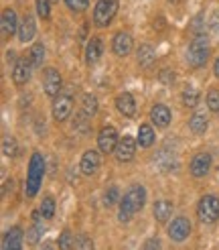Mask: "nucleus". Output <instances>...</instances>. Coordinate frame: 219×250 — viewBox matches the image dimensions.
<instances>
[{"label": "nucleus", "mask_w": 219, "mask_h": 250, "mask_svg": "<svg viewBox=\"0 0 219 250\" xmlns=\"http://www.w3.org/2000/svg\"><path fill=\"white\" fill-rule=\"evenodd\" d=\"M146 202V191L140 185H132L126 191V195L122 197L120 202V222H128L136 211H140L144 208Z\"/></svg>", "instance_id": "obj_1"}, {"label": "nucleus", "mask_w": 219, "mask_h": 250, "mask_svg": "<svg viewBox=\"0 0 219 250\" xmlns=\"http://www.w3.org/2000/svg\"><path fill=\"white\" fill-rule=\"evenodd\" d=\"M43 173H45V161L43 155L35 153L31 157V165H29V177H27V195L35 197L39 191V185L43 181Z\"/></svg>", "instance_id": "obj_2"}, {"label": "nucleus", "mask_w": 219, "mask_h": 250, "mask_svg": "<svg viewBox=\"0 0 219 250\" xmlns=\"http://www.w3.org/2000/svg\"><path fill=\"white\" fill-rule=\"evenodd\" d=\"M207 57H209V43L203 35L195 37L193 43L189 45V51H187V59L193 67H203Z\"/></svg>", "instance_id": "obj_3"}, {"label": "nucleus", "mask_w": 219, "mask_h": 250, "mask_svg": "<svg viewBox=\"0 0 219 250\" xmlns=\"http://www.w3.org/2000/svg\"><path fill=\"white\" fill-rule=\"evenodd\" d=\"M118 12V0H100L93 10V22L97 27H108Z\"/></svg>", "instance_id": "obj_4"}, {"label": "nucleus", "mask_w": 219, "mask_h": 250, "mask_svg": "<svg viewBox=\"0 0 219 250\" xmlns=\"http://www.w3.org/2000/svg\"><path fill=\"white\" fill-rule=\"evenodd\" d=\"M197 214L199 220L205 224H213L219 220V197L215 195H205L201 197L199 208H197Z\"/></svg>", "instance_id": "obj_5"}, {"label": "nucleus", "mask_w": 219, "mask_h": 250, "mask_svg": "<svg viewBox=\"0 0 219 250\" xmlns=\"http://www.w3.org/2000/svg\"><path fill=\"white\" fill-rule=\"evenodd\" d=\"M118 143H120V141H118V132H116V128H112V126H106V128L100 132V136H97V146H100V151L106 153V155L116 153Z\"/></svg>", "instance_id": "obj_6"}, {"label": "nucleus", "mask_w": 219, "mask_h": 250, "mask_svg": "<svg viewBox=\"0 0 219 250\" xmlns=\"http://www.w3.org/2000/svg\"><path fill=\"white\" fill-rule=\"evenodd\" d=\"M71 110H73V100L71 96H57V100L53 102V118L57 122H63L71 116Z\"/></svg>", "instance_id": "obj_7"}, {"label": "nucleus", "mask_w": 219, "mask_h": 250, "mask_svg": "<svg viewBox=\"0 0 219 250\" xmlns=\"http://www.w3.org/2000/svg\"><path fill=\"white\" fill-rule=\"evenodd\" d=\"M61 85H63V82H61V76L59 71L49 67L45 71V80H43V87H45V94L51 96V98H57L59 92H61Z\"/></svg>", "instance_id": "obj_8"}, {"label": "nucleus", "mask_w": 219, "mask_h": 250, "mask_svg": "<svg viewBox=\"0 0 219 250\" xmlns=\"http://www.w3.org/2000/svg\"><path fill=\"white\" fill-rule=\"evenodd\" d=\"M189 232H191V222L187 218H177L168 226V236H170V240H175V242H182L189 236Z\"/></svg>", "instance_id": "obj_9"}, {"label": "nucleus", "mask_w": 219, "mask_h": 250, "mask_svg": "<svg viewBox=\"0 0 219 250\" xmlns=\"http://www.w3.org/2000/svg\"><path fill=\"white\" fill-rule=\"evenodd\" d=\"M134 153H136V141L132 136H124L116 146V159L120 163H128V161H132Z\"/></svg>", "instance_id": "obj_10"}, {"label": "nucleus", "mask_w": 219, "mask_h": 250, "mask_svg": "<svg viewBox=\"0 0 219 250\" xmlns=\"http://www.w3.org/2000/svg\"><path fill=\"white\" fill-rule=\"evenodd\" d=\"M211 169V155L209 153H199L191 161V173L195 177H205Z\"/></svg>", "instance_id": "obj_11"}, {"label": "nucleus", "mask_w": 219, "mask_h": 250, "mask_svg": "<svg viewBox=\"0 0 219 250\" xmlns=\"http://www.w3.org/2000/svg\"><path fill=\"white\" fill-rule=\"evenodd\" d=\"M100 165H102V161H100V155H97L95 151H88V153H83L81 163H79V167H81V173H83V175H93V173H97Z\"/></svg>", "instance_id": "obj_12"}, {"label": "nucleus", "mask_w": 219, "mask_h": 250, "mask_svg": "<svg viewBox=\"0 0 219 250\" xmlns=\"http://www.w3.org/2000/svg\"><path fill=\"white\" fill-rule=\"evenodd\" d=\"M22 248V230L18 226L10 228L2 238V250H20Z\"/></svg>", "instance_id": "obj_13"}, {"label": "nucleus", "mask_w": 219, "mask_h": 250, "mask_svg": "<svg viewBox=\"0 0 219 250\" xmlns=\"http://www.w3.org/2000/svg\"><path fill=\"white\" fill-rule=\"evenodd\" d=\"M112 49H114V53L120 55V57H126L130 51H132V37L128 33H118L114 37V43H112Z\"/></svg>", "instance_id": "obj_14"}, {"label": "nucleus", "mask_w": 219, "mask_h": 250, "mask_svg": "<svg viewBox=\"0 0 219 250\" xmlns=\"http://www.w3.org/2000/svg\"><path fill=\"white\" fill-rule=\"evenodd\" d=\"M31 78V65H29V61L27 59H18L17 61V65L12 67V82H15L17 85H22V83H27Z\"/></svg>", "instance_id": "obj_15"}, {"label": "nucleus", "mask_w": 219, "mask_h": 250, "mask_svg": "<svg viewBox=\"0 0 219 250\" xmlns=\"http://www.w3.org/2000/svg\"><path fill=\"white\" fill-rule=\"evenodd\" d=\"M116 108L120 114H124V116H134L136 114V102H134V98L130 94H120L116 98Z\"/></svg>", "instance_id": "obj_16"}, {"label": "nucleus", "mask_w": 219, "mask_h": 250, "mask_svg": "<svg viewBox=\"0 0 219 250\" xmlns=\"http://www.w3.org/2000/svg\"><path fill=\"white\" fill-rule=\"evenodd\" d=\"M36 33V24H35V19L31 15H24L22 17V22H20V27H18V39L20 43H27L31 41L33 37Z\"/></svg>", "instance_id": "obj_17"}, {"label": "nucleus", "mask_w": 219, "mask_h": 250, "mask_svg": "<svg viewBox=\"0 0 219 250\" xmlns=\"http://www.w3.org/2000/svg\"><path fill=\"white\" fill-rule=\"evenodd\" d=\"M102 51H104L102 41L97 39V37H93V39L88 43V47H85V63H88V65L97 63V59L102 57Z\"/></svg>", "instance_id": "obj_18"}, {"label": "nucleus", "mask_w": 219, "mask_h": 250, "mask_svg": "<svg viewBox=\"0 0 219 250\" xmlns=\"http://www.w3.org/2000/svg\"><path fill=\"white\" fill-rule=\"evenodd\" d=\"M150 118L152 122L156 124V126H168L170 122V110L163 104H156L152 110H150Z\"/></svg>", "instance_id": "obj_19"}, {"label": "nucleus", "mask_w": 219, "mask_h": 250, "mask_svg": "<svg viewBox=\"0 0 219 250\" xmlns=\"http://www.w3.org/2000/svg\"><path fill=\"white\" fill-rule=\"evenodd\" d=\"M15 31H17V15H15V10L6 8L2 12V37L8 39L10 35H15Z\"/></svg>", "instance_id": "obj_20"}, {"label": "nucleus", "mask_w": 219, "mask_h": 250, "mask_svg": "<svg viewBox=\"0 0 219 250\" xmlns=\"http://www.w3.org/2000/svg\"><path fill=\"white\" fill-rule=\"evenodd\" d=\"M154 61H156L154 49L150 45H140V49H138V63L142 67H152Z\"/></svg>", "instance_id": "obj_21"}, {"label": "nucleus", "mask_w": 219, "mask_h": 250, "mask_svg": "<svg viewBox=\"0 0 219 250\" xmlns=\"http://www.w3.org/2000/svg\"><path fill=\"white\" fill-rule=\"evenodd\" d=\"M170 214H173V204L170 202H164V199H161V202L154 204V220L156 222H166L170 218Z\"/></svg>", "instance_id": "obj_22"}, {"label": "nucleus", "mask_w": 219, "mask_h": 250, "mask_svg": "<svg viewBox=\"0 0 219 250\" xmlns=\"http://www.w3.org/2000/svg\"><path fill=\"white\" fill-rule=\"evenodd\" d=\"M152 143H154V132H152V128L148 126V124H142V126L138 128V145H140L142 148H148Z\"/></svg>", "instance_id": "obj_23"}, {"label": "nucleus", "mask_w": 219, "mask_h": 250, "mask_svg": "<svg viewBox=\"0 0 219 250\" xmlns=\"http://www.w3.org/2000/svg\"><path fill=\"white\" fill-rule=\"evenodd\" d=\"M73 130L79 132V134H88L90 132V116L85 112H79L73 118Z\"/></svg>", "instance_id": "obj_24"}, {"label": "nucleus", "mask_w": 219, "mask_h": 250, "mask_svg": "<svg viewBox=\"0 0 219 250\" xmlns=\"http://www.w3.org/2000/svg\"><path fill=\"white\" fill-rule=\"evenodd\" d=\"M182 104L189 106V108H195L199 104V90H197V87L189 85V87L182 90Z\"/></svg>", "instance_id": "obj_25"}, {"label": "nucleus", "mask_w": 219, "mask_h": 250, "mask_svg": "<svg viewBox=\"0 0 219 250\" xmlns=\"http://www.w3.org/2000/svg\"><path fill=\"white\" fill-rule=\"evenodd\" d=\"M189 126H191V130L195 134H203L207 130V118H205V114H195L191 118V122H189Z\"/></svg>", "instance_id": "obj_26"}, {"label": "nucleus", "mask_w": 219, "mask_h": 250, "mask_svg": "<svg viewBox=\"0 0 219 250\" xmlns=\"http://www.w3.org/2000/svg\"><path fill=\"white\" fill-rule=\"evenodd\" d=\"M81 112H85L88 116H95V112H97V100L88 94V96H83V102H81Z\"/></svg>", "instance_id": "obj_27"}, {"label": "nucleus", "mask_w": 219, "mask_h": 250, "mask_svg": "<svg viewBox=\"0 0 219 250\" xmlns=\"http://www.w3.org/2000/svg\"><path fill=\"white\" fill-rule=\"evenodd\" d=\"M43 59H45V47H43V43L33 45V49H31V63L35 67H39L43 63Z\"/></svg>", "instance_id": "obj_28"}, {"label": "nucleus", "mask_w": 219, "mask_h": 250, "mask_svg": "<svg viewBox=\"0 0 219 250\" xmlns=\"http://www.w3.org/2000/svg\"><path fill=\"white\" fill-rule=\"evenodd\" d=\"M53 214H55V199L51 195H47V197H43V204H41V216L51 220Z\"/></svg>", "instance_id": "obj_29"}, {"label": "nucleus", "mask_w": 219, "mask_h": 250, "mask_svg": "<svg viewBox=\"0 0 219 250\" xmlns=\"http://www.w3.org/2000/svg\"><path fill=\"white\" fill-rule=\"evenodd\" d=\"M57 244H59L61 250H71L73 246H75V238H73V234L69 230H63V232H61V236H59Z\"/></svg>", "instance_id": "obj_30"}, {"label": "nucleus", "mask_w": 219, "mask_h": 250, "mask_svg": "<svg viewBox=\"0 0 219 250\" xmlns=\"http://www.w3.org/2000/svg\"><path fill=\"white\" fill-rule=\"evenodd\" d=\"M2 151H4L6 157H15L18 153V145H17V141L12 139V136H4L2 139Z\"/></svg>", "instance_id": "obj_31"}, {"label": "nucleus", "mask_w": 219, "mask_h": 250, "mask_svg": "<svg viewBox=\"0 0 219 250\" xmlns=\"http://www.w3.org/2000/svg\"><path fill=\"white\" fill-rule=\"evenodd\" d=\"M75 250H93V242L90 236H85V234H79L75 236V246H73Z\"/></svg>", "instance_id": "obj_32"}, {"label": "nucleus", "mask_w": 219, "mask_h": 250, "mask_svg": "<svg viewBox=\"0 0 219 250\" xmlns=\"http://www.w3.org/2000/svg\"><path fill=\"white\" fill-rule=\"evenodd\" d=\"M36 12H39V17L49 19V15H51V0H36Z\"/></svg>", "instance_id": "obj_33"}, {"label": "nucleus", "mask_w": 219, "mask_h": 250, "mask_svg": "<svg viewBox=\"0 0 219 250\" xmlns=\"http://www.w3.org/2000/svg\"><path fill=\"white\" fill-rule=\"evenodd\" d=\"M207 106L213 112H219V90H211L207 94Z\"/></svg>", "instance_id": "obj_34"}, {"label": "nucleus", "mask_w": 219, "mask_h": 250, "mask_svg": "<svg viewBox=\"0 0 219 250\" xmlns=\"http://www.w3.org/2000/svg\"><path fill=\"white\" fill-rule=\"evenodd\" d=\"M67 6L73 10V12H83L85 8H88L90 4V0H65Z\"/></svg>", "instance_id": "obj_35"}, {"label": "nucleus", "mask_w": 219, "mask_h": 250, "mask_svg": "<svg viewBox=\"0 0 219 250\" xmlns=\"http://www.w3.org/2000/svg\"><path fill=\"white\" fill-rule=\"evenodd\" d=\"M118 195H120V191H118V187H110V189L106 191V197H104V204L110 208V206H114L116 202H118Z\"/></svg>", "instance_id": "obj_36"}, {"label": "nucleus", "mask_w": 219, "mask_h": 250, "mask_svg": "<svg viewBox=\"0 0 219 250\" xmlns=\"http://www.w3.org/2000/svg\"><path fill=\"white\" fill-rule=\"evenodd\" d=\"M41 236H43V228L39 226V224H35V226L29 230V236H27V238H29L31 244H36V242L41 240Z\"/></svg>", "instance_id": "obj_37"}, {"label": "nucleus", "mask_w": 219, "mask_h": 250, "mask_svg": "<svg viewBox=\"0 0 219 250\" xmlns=\"http://www.w3.org/2000/svg\"><path fill=\"white\" fill-rule=\"evenodd\" d=\"M140 250H161V240H158V238H148L142 244Z\"/></svg>", "instance_id": "obj_38"}, {"label": "nucleus", "mask_w": 219, "mask_h": 250, "mask_svg": "<svg viewBox=\"0 0 219 250\" xmlns=\"http://www.w3.org/2000/svg\"><path fill=\"white\" fill-rule=\"evenodd\" d=\"M161 80H163V83H173V82H175V73L163 71V73H161Z\"/></svg>", "instance_id": "obj_39"}, {"label": "nucleus", "mask_w": 219, "mask_h": 250, "mask_svg": "<svg viewBox=\"0 0 219 250\" xmlns=\"http://www.w3.org/2000/svg\"><path fill=\"white\" fill-rule=\"evenodd\" d=\"M213 71H215V76H217V80H219V57L215 59V63H213Z\"/></svg>", "instance_id": "obj_40"}, {"label": "nucleus", "mask_w": 219, "mask_h": 250, "mask_svg": "<svg viewBox=\"0 0 219 250\" xmlns=\"http://www.w3.org/2000/svg\"><path fill=\"white\" fill-rule=\"evenodd\" d=\"M43 250H55V246H53V244H45Z\"/></svg>", "instance_id": "obj_41"}, {"label": "nucleus", "mask_w": 219, "mask_h": 250, "mask_svg": "<svg viewBox=\"0 0 219 250\" xmlns=\"http://www.w3.org/2000/svg\"><path fill=\"white\" fill-rule=\"evenodd\" d=\"M51 2H59V0H51Z\"/></svg>", "instance_id": "obj_42"}]
</instances>
